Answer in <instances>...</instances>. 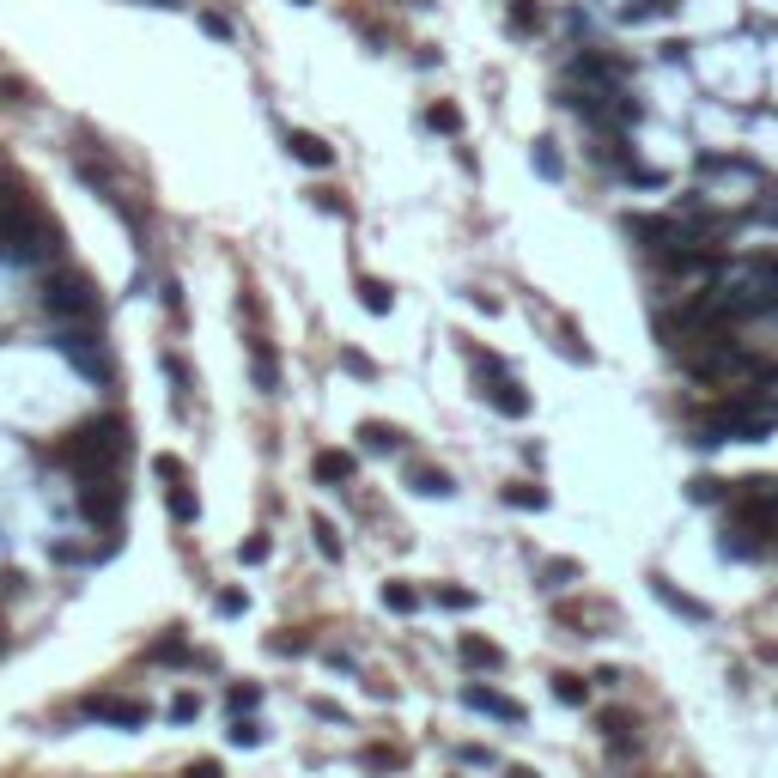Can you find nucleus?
<instances>
[{
	"label": "nucleus",
	"instance_id": "obj_4",
	"mask_svg": "<svg viewBox=\"0 0 778 778\" xmlns=\"http://www.w3.org/2000/svg\"><path fill=\"white\" fill-rule=\"evenodd\" d=\"M43 304L55 310V317H80V323H86L92 310H98V292H92L86 274H67V268H61V274L43 286Z\"/></svg>",
	"mask_w": 778,
	"mask_h": 778
},
{
	"label": "nucleus",
	"instance_id": "obj_33",
	"mask_svg": "<svg viewBox=\"0 0 778 778\" xmlns=\"http://www.w3.org/2000/svg\"><path fill=\"white\" fill-rule=\"evenodd\" d=\"M438 602H444V608H475V596H469V590H438Z\"/></svg>",
	"mask_w": 778,
	"mask_h": 778
},
{
	"label": "nucleus",
	"instance_id": "obj_14",
	"mask_svg": "<svg viewBox=\"0 0 778 778\" xmlns=\"http://www.w3.org/2000/svg\"><path fill=\"white\" fill-rule=\"evenodd\" d=\"M286 146H292V159H298V165H317V171H323V165L335 159V152H329V146H323L317 134H292Z\"/></svg>",
	"mask_w": 778,
	"mask_h": 778
},
{
	"label": "nucleus",
	"instance_id": "obj_11",
	"mask_svg": "<svg viewBox=\"0 0 778 778\" xmlns=\"http://www.w3.org/2000/svg\"><path fill=\"white\" fill-rule=\"evenodd\" d=\"M651 596H657V602H669V608H675L681 620H706V602H693V596H681V590H675L669 578H651Z\"/></svg>",
	"mask_w": 778,
	"mask_h": 778
},
{
	"label": "nucleus",
	"instance_id": "obj_34",
	"mask_svg": "<svg viewBox=\"0 0 778 778\" xmlns=\"http://www.w3.org/2000/svg\"><path fill=\"white\" fill-rule=\"evenodd\" d=\"M183 778H219V760H195V766H189Z\"/></svg>",
	"mask_w": 778,
	"mask_h": 778
},
{
	"label": "nucleus",
	"instance_id": "obj_9",
	"mask_svg": "<svg viewBox=\"0 0 778 778\" xmlns=\"http://www.w3.org/2000/svg\"><path fill=\"white\" fill-rule=\"evenodd\" d=\"M456 657L469 663V669H487V675L505 669V651H499L493 639H481V633H462V639H456Z\"/></svg>",
	"mask_w": 778,
	"mask_h": 778
},
{
	"label": "nucleus",
	"instance_id": "obj_28",
	"mask_svg": "<svg viewBox=\"0 0 778 778\" xmlns=\"http://www.w3.org/2000/svg\"><path fill=\"white\" fill-rule=\"evenodd\" d=\"M152 469H159V481H165V487H171V481H189V475H183V462H177V456H159V462H152Z\"/></svg>",
	"mask_w": 778,
	"mask_h": 778
},
{
	"label": "nucleus",
	"instance_id": "obj_21",
	"mask_svg": "<svg viewBox=\"0 0 778 778\" xmlns=\"http://www.w3.org/2000/svg\"><path fill=\"white\" fill-rule=\"evenodd\" d=\"M359 304H365V310H377V317H389V304H396V298H389V286H383V280H359Z\"/></svg>",
	"mask_w": 778,
	"mask_h": 778
},
{
	"label": "nucleus",
	"instance_id": "obj_1",
	"mask_svg": "<svg viewBox=\"0 0 778 778\" xmlns=\"http://www.w3.org/2000/svg\"><path fill=\"white\" fill-rule=\"evenodd\" d=\"M0 262H19V268L61 262V231L31 201H13L7 213H0Z\"/></svg>",
	"mask_w": 778,
	"mask_h": 778
},
{
	"label": "nucleus",
	"instance_id": "obj_24",
	"mask_svg": "<svg viewBox=\"0 0 778 778\" xmlns=\"http://www.w3.org/2000/svg\"><path fill=\"white\" fill-rule=\"evenodd\" d=\"M231 742H238V748H256V742H262V724H256V718H238V730H231Z\"/></svg>",
	"mask_w": 778,
	"mask_h": 778
},
{
	"label": "nucleus",
	"instance_id": "obj_23",
	"mask_svg": "<svg viewBox=\"0 0 778 778\" xmlns=\"http://www.w3.org/2000/svg\"><path fill=\"white\" fill-rule=\"evenodd\" d=\"M359 438H365L371 450H396V432H389L383 420H371V426H359Z\"/></svg>",
	"mask_w": 778,
	"mask_h": 778
},
{
	"label": "nucleus",
	"instance_id": "obj_13",
	"mask_svg": "<svg viewBox=\"0 0 778 778\" xmlns=\"http://www.w3.org/2000/svg\"><path fill=\"white\" fill-rule=\"evenodd\" d=\"M499 499H505V505H517V511H548V487H535V481H511Z\"/></svg>",
	"mask_w": 778,
	"mask_h": 778
},
{
	"label": "nucleus",
	"instance_id": "obj_8",
	"mask_svg": "<svg viewBox=\"0 0 778 778\" xmlns=\"http://www.w3.org/2000/svg\"><path fill=\"white\" fill-rule=\"evenodd\" d=\"M462 706L469 712H481V718H499V724H529V712L517 706V699H505V693H493V687H462Z\"/></svg>",
	"mask_w": 778,
	"mask_h": 778
},
{
	"label": "nucleus",
	"instance_id": "obj_29",
	"mask_svg": "<svg viewBox=\"0 0 778 778\" xmlns=\"http://www.w3.org/2000/svg\"><path fill=\"white\" fill-rule=\"evenodd\" d=\"M341 371H353V377H377V365H371L365 353H341Z\"/></svg>",
	"mask_w": 778,
	"mask_h": 778
},
{
	"label": "nucleus",
	"instance_id": "obj_16",
	"mask_svg": "<svg viewBox=\"0 0 778 778\" xmlns=\"http://www.w3.org/2000/svg\"><path fill=\"white\" fill-rule=\"evenodd\" d=\"M408 487H414V493H426V499H450V475H444V469H426V462L408 475Z\"/></svg>",
	"mask_w": 778,
	"mask_h": 778
},
{
	"label": "nucleus",
	"instance_id": "obj_18",
	"mask_svg": "<svg viewBox=\"0 0 778 778\" xmlns=\"http://www.w3.org/2000/svg\"><path fill=\"white\" fill-rule=\"evenodd\" d=\"M310 541L323 548V560H329V566L341 560V535H335V523H329V517H317V523H310Z\"/></svg>",
	"mask_w": 778,
	"mask_h": 778
},
{
	"label": "nucleus",
	"instance_id": "obj_15",
	"mask_svg": "<svg viewBox=\"0 0 778 778\" xmlns=\"http://www.w3.org/2000/svg\"><path fill=\"white\" fill-rule=\"evenodd\" d=\"M250 383L262 389V396H274V389H280V365H274V353H250Z\"/></svg>",
	"mask_w": 778,
	"mask_h": 778
},
{
	"label": "nucleus",
	"instance_id": "obj_3",
	"mask_svg": "<svg viewBox=\"0 0 778 778\" xmlns=\"http://www.w3.org/2000/svg\"><path fill=\"white\" fill-rule=\"evenodd\" d=\"M778 426V408H766V402H724V408H712L706 420L693 426V444H742V438H766Z\"/></svg>",
	"mask_w": 778,
	"mask_h": 778
},
{
	"label": "nucleus",
	"instance_id": "obj_30",
	"mask_svg": "<svg viewBox=\"0 0 778 778\" xmlns=\"http://www.w3.org/2000/svg\"><path fill=\"white\" fill-rule=\"evenodd\" d=\"M256 699H262V693H256L250 681H244V687H231V706H238V712H250V706H256Z\"/></svg>",
	"mask_w": 778,
	"mask_h": 778
},
{
	"label": "nucleus",
	"instance_id": "obj_7",
	"mask_svg": "<svg viewBox=\"0 0 778 778\" xmlns=\"http://www.w3.org/2000/svg\"><path fill=\"white\" fill-rule=\"evenodd\" d=\"M80 712L98 718V724H116V730H140V724H146V706H140V699H110V693H92Z\"/></svg>",
	"mask_w": 778,
	"mask_h": 778
},
{
	"label": "nucleus",
	"instance_id": "obj_17",
	"mask_svg": "<svg viewBox=\"0 0 778 778\" xmlns=\"http://www.w3.org/2000/svg\"><path fill=\"white\" fill-rule=\"evenodd\" d=\"M165 505H171V517H177V523H195V517H201V505H195L189 481H171V487H165Z\"/></svg>",
	"mask_w": 778,
	"mask_h": 778
},
{
	"label": "nucleus",
	"instance_id": "obj_12",
	"mask_svg": "<svg viewBox=\"0 0 778 778\" xmlns=\"http://www.w3.org/2000/svg\"><path fill=\"white\" fill-rule=\"evenodd\" d=\"M493 408H499V414H511V420H523V414H529V396H523V383H517V377H499V383H493Z\"/></svg>",
	"mask_w": 778,
	"mask_h": 778
},
{
	"label": "nucleus",
	"instance_id": "obj_22",
	"mask_svg": "<svg viewBox=\"0 0 778 778\" xmlns=\"http://www.w3.org/2000/svg\"><path fill=\"white\" fill-rule=\"evenodd\" d=\"M268 554H274V541H268V535H250L244 548H238V560H244V566H262Z\"/></svg>",
	"mask_w": 778,
	"mask_h": 778
},
{
	"label": "nucleus",
	"instance_id": "obj_5",
	"mask_svg": "<svg viewBox=\"0 0 778 778\" xmlns=\"http://www.w3.org/2000/svg\"><path fill=\"white\" fill-rule=\"evenodd\" d=\"M55 353L80 371V377H92V383H110L116 377V365H110V353H104V341H92V335H73V329H61L55 335Z\"/></svg>",
	"mask_w": 778,
	"mask_h": 778
},
{
	"label": "nucleus",
	"instance_id": "obj_20",
	"mask_svg": "<svg viewBox=\"0 0 778 778\" xmlns=\"http://www.w3.org/2000/svg\"><path fill=\"white\" fill-rule=\"evenodd\" d=\"M554 699H560V706H584V699H590L584 675H554Z\"/></svg>",
	"mask_w": 778,
	"mask_h": 778
},
{
	"label": "nucleus",
	"instance_id": "obj_25",
	"mask_svg": "<svg viewBox=\"0 0 778 778\" xmlns=\"http://www.w3.org/2000/svg\"><path fill=\"white\" fill-rule=\"evenodd\" d=\"M195 712H201V699H195V693H177V699H171V718H177V724H189Z\"/></svg>",
	"mask_w": 778,
	"mask_h": 778
},
{
	"label": "nucleus",
	"instance_id": "obj_32",
	"mask_svg": "<svg viewBox=\"0 0 778 778\" xmlns=\"http://www.w3.org/2000/svg\"><path fill=\"white\" fill-rule=\"evenodd\" d=\"M213 608H219V614H244V596H238V590H225V596H213Z\"/></svg>",
	"mask_w": 778,
	"mask_h": 778
},
{
	"label": "nucleus",
	"instance_id": "obj_10",
	"mask_svg": "<svg viewBox=\"0 0 778 778\" xmlns=\"http://www.w3.org/2000/svg\"><path fill=\"white\" fill-rule=\"evenodd\" d=\"M310 475H317V481H329V487H347V481H353V456H347V450H317Z\"/></svg>",
	"mask_w": 778,
	"mask_h": 778
},
{
	"label": "nucleus",
	"instance_id": "obj_26",
	"mask_svg": "<svg viewBox=\"0 0 778 778\" xmlns=\"http://www.w3.org/2000/svg\"><path fill=\"white\" fill-rule=\"evenodd\" d=\"M718 493H724V481H693V487H687V499H693V505H712Z\"/></svg>",
	"mask_w": 778,
	"mask_h": 778
},
{
	"label": "nucleus",
	"instance_id": "obj_19",
	"mask_svg": "<svg viewBox=\"0 0 778 778\" xmlns=\"http://www.w3.org/2000/svg\"><path fill=\"white\" fill-rule=\"evenodd\" d=\"M383 608H389V614H414V608H420V596L396 578V584H383Z\"/></svg>",
	"mask_w": 778,
	"mask_h": 778
},
{
	"label": "nucleus",
	"instance_id": "obj_27",
	"mask_svg": "<svg viewBox=\"0 0 778 778\" xmlns=\"http://www.w3.org/2000/svg\"><path fill=\"white\" fill-rule=\"evenodd\" d=\"M152 657H183V627H171V639H152Z\"/></svg>",
	"mask_w": 778,
	"mask_h": 778
},
{
	"label": "nucleus",
	"instance_id": "obj_2",
	"mask_svg": "<svg viewBox=\"0 0 778 778\" xmlns=\"http://www.w3.org/2000/svg\"><path fill=\"white\" fill-rule=\"evenodd\" d=\"M128 456V420L122 414H104V420H86L67 444V462L80 475H116V462Z\"/></svg>",
	"mask_w": 778,
	"mask_h": 778
},
{
	"label": "nucleus",
	"instance_id": "obj_6",
	"mask_svg": "<svg viewBox=\"0 0 778 778\" xmlns=\"http://www.w3.org/2000/svg\"><path fill=\"white\" fill-rule=\"evenodd\" d=\"M80 511H86L98 529H116V523H122V487H116V475H86Z\"/></svg>",
	"mask_w": 778,
	"mask_h": 778
},
{
	"label": "nucleus",
	"instance_id": "obj_31",
	"mask_svg": "<svg viewBox=\"0 0 778 778\" xmlns=\"http://www.w3.org/2000/svg\"><path fill=\"white\" fill-rule=\"evenodd\" d=\"M426 122H432V128H438V134H450V128H456V110H450V104H438V110H432V116H426Z\"/></svg>",
	"mask_w": 778,
	"mask_h": 778
}]
</instances>
